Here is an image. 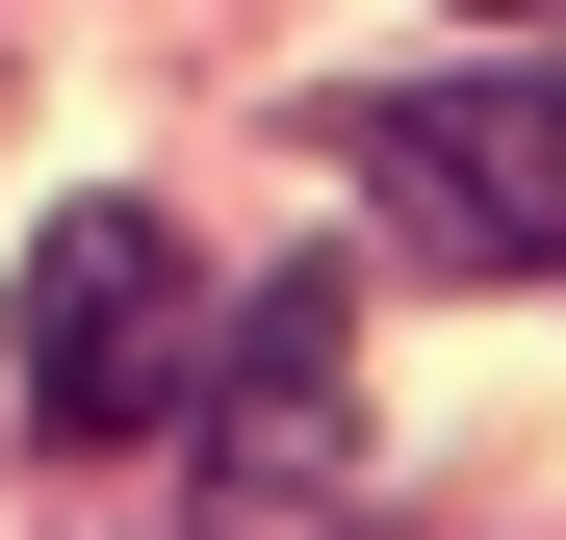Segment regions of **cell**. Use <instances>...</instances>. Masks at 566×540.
I'll return each mask as SVG.
<instances>
[{
  "label": "cell",
  "instance_id": "obj_1",
  "mask_svg": "<svg viewBox=\"0 0 566 540\" xmlns=\"http://www.w3.org/2000/svg\"><path fill=\"white\" fill-rule=\"evenodd\" d=\"M207 309H232V284H207L155 207H52L27 284H0V360H27L52 437H155L180 387H207Z\"/></svg>",
  "mask_w": 566,
  "mask_h": 540
},
{
  "label": "cell",
  "instance_id": "obj_2",
  "mask_svg": "<svg viewBox=\"0 0 566 540\" xmlns=\"http://www.w3.org/2000/svg\"><path fill=\"white\" fill-rule=\"evenodd\" d=\"M360 207H387L412 257H463V284H541L566 257V77H387V104H335Z\"/></svg>",
  "mask_w": 566,
  "mask_h": 540
},
{
  "label": "cell",
  "instance_id": "obj_3",
  "mask_svg": "<svg viewBox=\"0 0 566 540\" xmlns=\"http://www.w3.org/2000/svg\"><path fill=\"white\" fill-rule=\"evenodd\" d=\"M515 27H566V0H515Z\"/></svg>",
  "mask_w": 566,
  "mask_h": 540
}]
</instances>
